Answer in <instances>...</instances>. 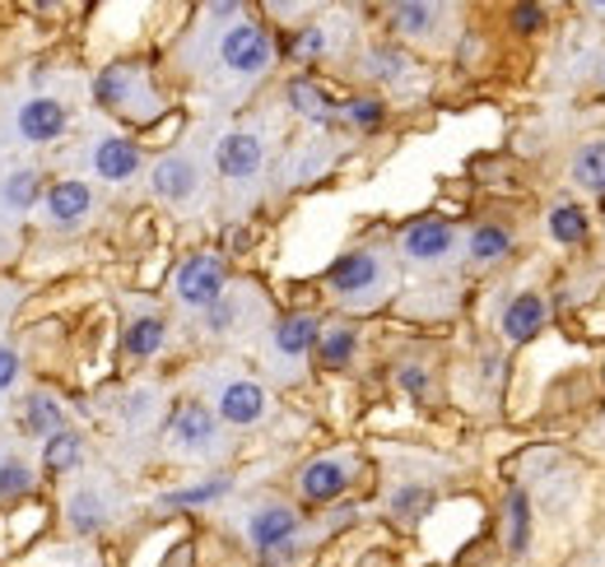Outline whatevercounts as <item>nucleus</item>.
<instances>
[{
	"label": "nucleus",
	"instance_id": "nucleus-1",
	"mask_svg": "<svg viewBox=\"0 0 605 567\" xmlns=\"http://www.w3.org/2000/svg\"><path fill=\"white\" fill-rule=\"evenodd\" d=\"M154 88L145 80L140 65H107V71L94 80V98L107 107V112H117V117L126 122H149L154 117V107H159V98H149Z\"/></svg>",
	"mask_w": 605,
	"mask_h": 567
},
{
	"label": "nucleus",
	"instance_id": "nucleus-2",
	"mask_svg": "<svg viewBox=\"0 0 605 567\" xmlns=\"http://www.w3.org/2000/svg\"><path fill=\"white\" fill-rule=\"evenodd\" d=\"M219 61L229 65L233 75H261L265 65L275 61V42L261 24H233L219 42Z\"/></svg>",
	"mask_w": 605,
	"mask_h": 567
},
{
	"label": "nucleus",
	"instance_id": "nucleus-3",
	"mask_svg": "<svg viewBox=\"0 0 605 567\" xmlns=\"http://www.w3.org/2000/svg\"><path fill=\"white\" fill-rule=\"evenodd\" d=\"M177 298L187 307H215L223 298V261L219 256H191L177 270Z\"/></svg>",
	"mask_w": 605,
	"mask_h": 567
},
{
	"label": "nucleus",
	"instance_id": "nucleus-4",
	"mask_svg": "<svg viewBox=\"0 0 605 567\" xmlns=\"http://www.w3.org/2000/svg\"><path fill=\"white\" fill-rule=\"evenodd\" d=\"M65 107L56 103V98H24L19 103V112H14V135L24 145H52L56 135H65Z\"/></svg>",
	"mask_w": 605,
	"mask_h": 567
},
{
	"label": "nucleus",
	"instance_id": "nucleus-5",
	"mask_svg": "<svg viewBox=\"0 0 605 567\" xmlns=\"http://www.w3.org/2000/svg\"><path fill=\"white\" fill-rule=\"evenodd\" d=\"M42 214L56 229H75L94 214V191L84 187V181H52L48 191H42Z\"/></svg>",
	"mask_w": 605,
	"mask_h": 567
},
{
	"label": "nucleus",
	"instance_id": "nucleus-6",
	"mask_svg": "<svg viewBox=\"0 0 605 567\" xmlns=\"http://www.w3.org/2000/svg\"><path fill=\"white\" fill-rule=\"evenodd\" d=\"M215 164L219 172L229 177V181H248L261 172V140L252 130H233V135H223L219 149H215Z\"/></svg>",
	"mask_w": 605,
	"mask_h": 567
},
{
	"label": "nucleus",
	"instance_id": "nucleus-7",
	"mask_svg": "<svg viewBox=\"0 0 605 567\" xmlns=\"http://www.w3.org/2000/svg\"><path fill=\"white\" fill-rule=\"evenodd\" d=\"M377 280H383V261H377L373 252H350V256H341V261L326 270V284H331L335 293H345V298L368 293Z\"/></svg>",
	"mask_w": 605,
	"mask_h": 567
},
{
	"label": "nucleus",
	"instance_id": "nucleus-8",
	"mask_svg": "<svg viewBox=\"0 0 605 567\" xmlns=\"http://www.w3.org/2000/svg\"><path fill=\"white\" fill-rule=\"evenodd\" d=\"M248 535H252V544L261 554H275V549H284V544L299 535V516L289 512L284 503H265L261 512H252Z\"/></svg>",
	"mask_w": 605,
	"mask_h": 567
},
{
	"label": "nucleus",
	"instance_id": "nucleus-9",
	"mask_svg": "<svg viewBox=\"0 0 605 567\" xmlns=\"http://www.w3.org/2000/svg\"><path fill=\"white\" fill-rule=\"evenodd\" d=\"M88 164H94V172L103 181H131L140 172V149L131 145L126 135H103L94 145V154H88Z\"/></svg>",
	"mask_w": 605,
	"mask_h": 567
},
{
	"label": "nucleus",
	"instance_id": "nucleus-10",
	"mask_svg": "<svg viewBox=\"0 0 605 567\" xmlns=\"http://www.w3.org/2000/svg\"><path fill=\"white\" fill-rule=\"evenodd\" d=\"M168 438L182 451H206L215 442V414L206 410V405H196V400L177 405V414L168 423Z\"/></svg>",
	"mask_w": 605,
	"mask_h": 567
},
{
	"label": "nucleus",
	"instance_id": "nucleus-11",
	"mask_svg": "<svg viewBox=\"0 0 605 567\" xmlns=\"http://www.w3.org/2000/svg\"><path fill=\"white\" fill-rule=\"evenodd\" d=\"M303 497L307 503H335L345 489H350V465L341 456H322V461H312L303 470Z\"/></svg>",
	"mask_w": 605,
	"mask_h": 567
},
{
	"label": "nucleus",
	"instance_id": "nucleus-12",
	"mask_svg": "<svg viewBox=\"0 0 605 567\" xmlns=\"http://www.w3.org/2000/svg\"><path fill=\"white\" fill-rule=\"evenodd\" d=\"M452 229L447 223H438V219H419V223H410L406 233H400V252L406 256H415V261H442L447 252H452Z\"/></svg>",
	"mask_w": 605,
	"mask_h": 567
},
{
	"label": "nucleus",
	"instance_id": "nucleus-13",
	"mask_svg": "<svg viewBox=\"0 0 605 567\" xmlns=\"http://www.w3.org/2000/svg\"><path fill=\"white\" fill-rule=\"evenodd\" d=\"M219 414L238 423V428H248L265 414V391L257 387V381H223L219 387Z\"/></svg>",
	"mask_w": 605,
	"mask_h": 567
},
{
	"label": "nucleus",
	"instance_id": "nucleus-14",
	"mask_svg": "<svg viewBox=\"0 0 605 567\" xmlns=\"http://www.w3.org/2000/svg\"><path fill=\"white\" fill-rule=\"evenodd\" d=\"M65 428V410H61V400L52 396V391H29V400H24V433L29 438H56Z\"/></svg>",
	"mask_w": 605,
	"mask_h": 567
},
{
	"label": "nucleus",
	"instance_id": "nucleus-15",
	"mask_svg": "<svg viewBox=\"0 0 605 567\" xmlns=\"http://www.w3.org/2000/svg\"><path fill=\"white\" fill-rule=\"evenodd\" d=\"M154 191L164 200H187L196 191V164L187 154H168L159 168H154Z\"/></svg>",
	"mask_w": 605,
	"mask_h": 567
},
{
	"label": "nucleus",
	"instance_id": "nucleus-16",
	"mask_svg": "<svg viewBox=\"0 0 605 567\" xmlns=\"http://www.w3.org/2000/svg\"><path fill=\"white\" fill-rule=\"evenodd\" d=\"M317 339H322V326H317V316H307V312L284 316V322L275 326V349L284 358H303L312 345H317Z\"/></svg>",
	"mask_w": 605,
	"mask_h": 567
},
{
	"label": "nucleus",
	"instance_id": "nucleus-17",
	"mask_svg": "<svg viewBox=\"0 0 605 567\" xmlns=\"http://www.w3.org/2000/svg\"><path fill=\"white\" fill-rule=\"evenodd\" d=\"M545 326V303L535 298V293H522V298H512L508 316H503V335L512 345H526V339Z\"/></svg>",
	"mask_w": 605,
	"mask_h": 567
},
{
	"label": "nucleus",
	"instance_id": "nucleus-18",
	"mask_svg": "<svg viewBox=\"0 0 605 567\" xmlns=\"http://www.w3.org/2000/svg\"><path fill=\"white\" fill-rule=\"evenodd\" d=\"M0 206L10 214H24V210L42 206V177L33 168H14L6 181H0Z\"/></svg>",
	"mask_w": 605,
	"mask_h": 567
},
{
	"label": "nucleus",
	"instance_id": "nucleus-19",
	"mask_svg": "<svg viewBox=\"0 0 605 567\" xmlns=\"http://www.w3.org/2000/svg\"><path fill=\"white\" fill-rule=\"evenodd\" d=\"M164 335H168L164 316L145 312V316H136V322L126 326V335H122V349H126L131 358H149V354H159V349H164Z\"/></svg>",
	"mask_w": 605,
	"mask_h": 567
},
{
	"label": "nucleus",
	"instance_id": "nucleus-20",
	"mask_svg": "<svg viewBox=\"0 0 605 567\" xmlns=\"http://www.w3.org/2000/svg\"><path fill=\"white\" fill-rule=\"evenodd\" d=\"M38 484L33 465L19 456V451H0V503H14V497H29Z\"/></svg>",
	"mask_w": 605,
	"mask_h": 567
},
{
	"label": "nucleus",
	"instance_id": "nucleus-21",
	"mask_svg": "<svg viewBox=\"0 0 605 567\" xmlns=\"http://www.w3.org/2000/svg\"><path fill=\"white\" fill-rule=\"evenodd\" d=\"M103 521H107L103 493L98 489H75L71 493V531L75 535H94V531H103Z\"/></svg>",
	"mask_w": 605,
	"mask_h": 567
},
{
	"label": "nucleus",
	"instance_id": "nucleus-22",
	"mask_svg": "<svg viewBox=\"0 0 605 567\" xmlns=\"http://www.w3.org/2000/svg\"><path fill=\"white\" fill-rule=\"evenodd\" d=\"M80 456H84V442H80V433H75V428H61L56 438H48V442H42V465H48L52 474L75 470V465H80Z\"/></svg>",
	"mask_w": 605,
	"mask_h": 567
},
{
	"label": "nucleus",
	"instance_id": "nucleus-23",
	"mask_svg": "<svg viewBox=\"0 0 605 567\" xmlns=\"http://www.w3.org/2000/svg\"><path fill=\"white\" fill-rule=\"evenodd\" d=\"M289 103H294L307 122H331L335 117V103L322 84H312V80H294L289 84Z\"/></svg>",
	"mask_w": 605,
	"mask_h": 567
},
{
	"label": "nucleus",
	"instance_id": "nucleus-24",
	"mask_svg": "<svg viewBox=\"0 0 605 567\" xmlns=\"http://www.w3.org/2000/svg\"><path fill=\"white\" fill-rule=\"evenodd\" d=\"M508 252H512V233L499 229V223H484V229L470 233V256L476 261H499Z\"/></svg>",
	"mask_w": 605,
	"mask_h": 567
},
{
	"label": "nucleus",
	"instance_id": "nucleus-25",
	"mask_svg": "<svg viewBox=\"0 0 605 567\" xmlns=\"http://www.w3.org/2000/svg\"><path fill=\"white\" fill-rule=\"evenodd\" d=\"M573 177H577L587 191H605V140H601V145H587V149H577V158H573Z\"/></svg>",
	"mask_w": 605,
	"mask_h": 567
},
{
	"label": "nucleus",
	"instance_id": "nucleus-26",
	"mask_svg": "<svg viewBox=\"0 0 605 567\" xmlns=\"http://www.w3.org/2000/svg\"><path fill=\"white\" fill-rule=\"evenodd\" d=\"M550 233H554V242H582L587 238V214H582L577 206H554V214H550Z\"/></svg>",
	"mask_w": 605,
	"mask_h": 567
},
{
	"label": "nucleus",
	"instance_id": "nucleus-27",
	"mask_svg": "<svg viewBox=\"0 0 605 567\" xmlns=\"http://www.w3.org/2000/svg\"><path fill=\"white\" fill-rule=\"evenodd\" d=\"M526 539H531L526 497H522V493H512V497H508V549H512V554H526Z\"/></svg>",
	"mask_w": 605,
	"mask_h": 567
},
{
	"label": "nucleus",
	"instance_id": "nucleus-28",
	"mask_svg": "<svg viewBox=\"0 0 605 567\" xmlns=\"http://www.w3.org/2000/svg\"><path fill=\"white\" fill-rule=\"evenodd\" d=\"M434 19H438L434 6H396V10H392V24H396L400 33H429Z\"/></svg>",
	"mask_w": 605,
	"mask_h": 567
},
{
	"label": "nucleus",
	"instance_id": "nucleus-29",
	"mask_svg": "<svg viewBox=\"0 0 605 567\" xmlns=\"http://www.w3.org/2000/svg\"><path fill=\"white\" fill-rule=\"evenodd\" d=\"M322 358L331 363V368H345V363L354 358V330H326L322 335Z\"/></svg>",
	"mask_w": 605,
	"mask_h": 567
},
{
	"label": "nucleus",
	"instance_id": "nucleus-30",
	"mask_svg": "<svg viewBox=\"0 0 605 567\" xmlns=\"http://www.w3.org/2000/svg\"><path fill=\"white\" fill-rule=\"evenodd\" d=\"M345 117H350L358 130H377L387 112H383V103H377V98H350V103H345Z\"/></svg>",
	"mask_w": 605,
	"mask_h": 567
},
{
	"label": "nucleus",
	"instance_id": "nucleus-31",
	"mask_svg": "<svg viewBox=\"0 0 605 567\" xmlns=\"http://www.w3.org/2000/svg\"><path fill=\"white\" fill-rule=\"evenodd\" d=\"M229 493V480H210V484H196V489H182V493H168L173 507H196V503H215V497Z\"/></svg>",
	"mask_w": 605,
	"mask_h": 567
},
{
	"label": "nucleus",
	"instance_id": "nucleus-32",
	"mask_svg": "<svg viewBox=\"0 0 605 567\" xmlns=\"http://www.w3.org/2000/svg\"><path fill=\"white\" fill-rule=\"evenodd\" d=\"M322 48H326V33H322V29H303V33L294 38V48H289V56H294V61H317Z\"/></svg>",
	"mask_w": 605,
	"mask_h": 567
},
{
	"label": "nucleus",
	"instance_id": "nucleus-33",
	"mask_svg": "<svg viewBox=\"0 0 605 567\" xmlns=\"http://www.w3.org/2000/svg\"><path fill=\"white\" fill-rule=\"evenodd\" d=\"M424 507H429V493H419V489L396 493V516H419Z\"/></svg>",
	"mask_w": 605,
	"mask_h": 567
},
{
	"label": "nucleus",
	"instance_id": "nucleus-34",
	"mask_svg": "<svg viewBox=\"0 0 605 567\" xmlns=\"http://www.w3.org/2000/svg\"><path fill=\"white\" fill-rule=\"evenodd\" d=\"M14 377H19V354L10 345H0V396L14 387Z\"/></svg>",
	"mask_w": 605,
	"mask_h": 567
},
{
	"label": "nucleus",
	"instance_id": "nucleus-35",
	"mask_svg": "<svg viewBox=\"0 0 605 567\" xmlns=\"http://www.w3.org/2000/svg\"><path fill=\"white\" fill-rule=\"evenodd\" d=\"M541 19H545V10H541V6H518V10H512V24H518L522 33L541 29Z\"/></svg>",
	"mask_w": 605,
	"mask_h": 567
},
{
	"label": "nucleus",
	"instance_id": "nucleus-36",
	"mask_svg": "<svg viewBox=\"0 0 605 567\" xmlns=\"http://www.w3.org/2000/svg\"><path fill=\"white\" fill-rule=\"evenodd\" d=\"M400 65H406V61H400L396 52H373L368 71H373V75H400Z\"/></svg>",
	"mask_w": 605,
	"mask_h": 567
},
{
	"label": "nucleus",
	"instance_id": "nucleus-37",
	"mask_svg": "<svg viewBox=\"0 0 605 567\" xmlns=\"http://www.w3.org/2000/svg\"><path fill=\"white\" fill-rule=\"evenodd\" d=\"M400 381H406V391H410V396H424V387H429L419 368H406V372H400Z\"/></svg>",
	"mask_w": 605,
	"mask_h": 567
}]
</instances>
